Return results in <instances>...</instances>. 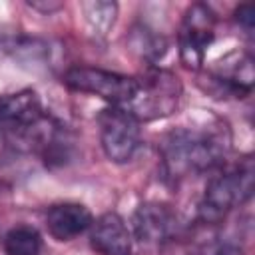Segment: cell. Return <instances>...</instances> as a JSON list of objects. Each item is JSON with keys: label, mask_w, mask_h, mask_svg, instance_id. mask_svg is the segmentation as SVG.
I'll list each match as a JSON object with an SVG mask.
<instances>
[{"label": "cell", "mask_w": 255, "mask_h": 255, "mask_svg": "<svg viewBox=\"0 0 255 255\" xmlns=\"http://www.w3.org/2000/svg\"><path fill=\"white\" fill-rule=\"evenodd\" d=\"M42 102L36 92L20 90L0 96V139L12 143L26 128L44 116Z\"/></svg>", "instance_id": "obj_8"}, {"label": "cell", "mask_w": 255, "mask_h": 255, "mask_svg": "<svg viewBox=\"0 0 255 255\" xmlns=\"http://www.w3.org/2000/svg\"><path fill=\"white\" fill-rule=\"evenodd\" d=\"M62 84L72 92L96 96L110 106H126L133 92V76L120 72L94 68V66H72L64 72Z\"/></svg>", "instance_id": "obj_4"}, {"label": "cell", "mask_w": 255, "mask_h": 255, "mask_svg": "<svg viewBox=\"0 0 255 255\" xmlns=\"http://www.w3.org/2000/svg\"><path fill=\"white\" fill-rule=\"evenodd\" d=\"M100 145L106 157L114 163H128L135 157L141 145L139 122L124 108L110 106L98 118Z\"/></svg>", "instance_id": "obj_6"}, {"label": "cell", "mask_w": 255, "mask_h": 255, "mask_svg": "<svg viewBox=\"0 0 255 255\" xmlns=\"http://www.w3.org/2000/svg\"><path fill=\"white\" fill-rule=\"evenodd\" d=\"M128 44H129V50L137 58L149 62V66H155V62L165 54V48H167L163 36L157 34L153 28L143 26V24H139L131 30Z\"/></svg>", "instance_id": "obj_13"}, {"label": "cell", "mask_w": 255, "mask_h": 255, "mask_svg": "<svg viewBox=\"0 0 255 255\" xmlns=\"http://www.w3.org/2000/svg\"><path fill=\"white\" fill-rule=\"evenodd\" d=\"M177 215L167 203L145 201L133 211L131 235L145 245H163L177 235Z\"/></svg>", "instance_id": "obj_7"}, {"label": "cell", "mask_w": 255, "mask_h": 255, "mask_svg": "<svg viewBox=\"0 0 255 255\" xmlns=\"http://www.w3.org/2000/svg\"><path fill=\"white\" fill-rule=\"evenodd\" d=\"M90 247L100 255H131V229L122 215L104 213L90 227Z\"/></svg>", "instance_id": "obj_9"}, {"label": "cell", "mask_w": 255, "mask_h": 255, "mask_svg": "<svg viewBox=\"0 0 255 255\" xmlns=\"http://www.w3.org/2000/svg\"><path fill=\"white\" fill-rule=\"evenodd\" d=\"M229 151V129L219 120L175 128L161 143L163 173L171 181L213 171Z\"/></svg>", "instance_id": "obj_1"}, {"label": "cell", "mask_w": 255, "mask_h": 255, "mask_svg": "<svg viewBox=\"0 0 255 255\" xmlns=\"http://www.w3.org/2000/svg\"><path fill=\"white\" fill-rule=\"evenodd\" d=\"M233 18H235L237 26L243 30L245 36H251L253 34V26H255V8H253V4H241L235 10Z\"/></svg>", "instance_id": "obj_16"}, {"label": "cell", "mask_w": 255, "mask_h": 255, "mask_svg": "<svg viewBox=\"0 0 255 255\" xmlns=\"http://www.w3.org/2000/svg\"><path fill=\"white\" fill-rule=\"evenodd\" d=\"M189 255H243V245L233 237H215L201 243Z\"/></svg>", "instance_id": "obj_15"}, {"label": "cell", "mask_w": 255, "mask_h": 255, "mask_svg": "<svg viewBox=\"0 0 255 255\" xmlns=\"http://www.w3.org/2000/svg\"><path fill=\"white\" fill-rule=\"evenodd\" d=\"M46 227L48 233L56 241H72L86 231H90L94 223L92 211L78 201H60L48 207L46 211Z\"/></svg>", "instance_id": "obj_10"}, {"label": "cell", "mask_w": 255, "mask_h": 255, "mask_svg": "<svg viewBox=\"0 0 255 255\" xmlns=\"http://www.w3.org/2000/svg\"><path fill=\"white\" fill-rule=\"evenodd\" d=\"M209 82L225 96L245 98L253 90V62L247 54H235L233 60H225L219 70L209 76Z\"/></svg>", "instance_id": "obj_11"}, {"label": "cell", "mask_w": 255, "mask_h": 255, "mask_svg": "<svg viewBox=\"0 0 255 255\" xmlns=\"http://www.w3.org/2000/svg\"><path fill=\"white\" fill-rule=\"evenodd\" d=\"M30 6H32L34 10H42V12H48V14L60 8V4H50V2H48V4H40V2H30Z\"/></svg>", "instance_id": "obj_17"}, {"label": "cell", "mask_w": 255, "mask_h": 255, "mask_svg": "<svg viewBox=\"0 0 255 255\" xmlns=\"http://www.w3.org/2000/svg\"><path fill=\"white\" fill-rule=\"evenodd\" d=\"M253 177L255 169L251 157H243L237 163L217 171L207 181L201 195L197 207L199 221L205 225H215L223 221L235 207L249 201L253 193Z\"/></svg>", "instance_id": "obj_2"}, {"label": "cell", "mask_w": 255, "mask_h": 255, "mask_svg": "<svg viewBox=\"0 0 255 255\" xmlns=\"http://www.w3.org/2000/svg\"><path fill=\"white\" fill-rule=\"evenodd\" d=\"M215 26L217 16L211 6L203 2H193L191 6H187L177 32L179 60L185 68L199 70L203 66L205 52L215 40Z\"/></svg>", "instance_id": "obj_5"}, {"label": "cell", "mask_w": 255, "mask_h": 255, "mask_svg": "<svg viewBox=\"0 0 255 255\" xmlns=\"http://www.w3.org/2000/svg\"><path fill=\"white\" fill-rule=\"evenodd\" d=\"M181 92V82L171 70L147 66L139 76H133V92L122 108L139 124L161 120L177 110Z\"/></svg>", "instance_id": "obj_3"}, {"label": "cell", "mask_w": 255, "mask_h": 255, "mask_svg": "<svg viewBox=\"0 0 255 255\" xmlns=\"http://www.w3.org/2000/svg\"><path fill=\"white\" fill-rule=\"evenodd\" d=\"M82 8V14L90 26V30L94 34H100V36H106L114 24H116V18H118V4L116 2H82L80 4Z\"/></svg>", "instance_id": "obj_14"}, {"label": "cell", "mask_w": 255, "mask_h": 255, "mask_svg": "<svg viewBox=\"0 0 255 255\" xmlns=\"http://www.w3.org/2000/svg\"><path fill=\"white\" fill-rule=\"evenodd\" d=\"M44 239L32 225H14L2 237L4 255H42Z\"/></svg>", "instance_id": "obj_12"}]
</instances>
